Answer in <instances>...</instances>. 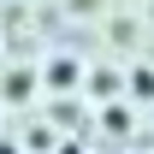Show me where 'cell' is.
<instances>
[{
  "mask_svg": "<svg viewBox=\"0 0 154 154\" xmlns=\"http://www.w3.org/2000/svg\"><path fill=\"white\" fill-rule=\"evenodd\" d=\"M48 77H54V83H71V77H77V65H71V59H54V71H48Z\"/></svg>",
  "mask_w": 154,
  "mask_h": 154,
  "instance_id": "1",
  "label": "cell"
},
{
  "mask_svg": "<svg viewBox=\"0 0 154 154\" xmlns=\"http://www.w3.org/2000/svg\"><path fill=\"white\" fill-rule=\"evenodd\" d=\"M131 89H136V95H154V71H136V77H131Z\"/></svg>",
  "mask_w": 154,
  "mask_h": 154,
  "instance_id": "2",
  "label": "cell"
},
{
  "mask_svg": "<svg viewBox=\"0 0 154 154\" xmlns=\"http://www.w3.org/2000/svg\"><path fill=\"white\" fill-rule=\"evenodd\" d=\"M0 154H18V142H0Z\"/></svg>",
  "mask_w": 154,
  "mask_h": 154,
  "instance_id": "3",
  "label": "cell"
}]
</instances>
